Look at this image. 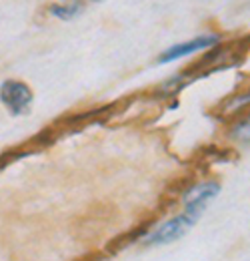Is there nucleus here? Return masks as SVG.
<instances>
[{"instance_id":"39448f33","label":"nucleus","mask_w":250,"mask_h":261,"mask_svg":"<svg viewBox=\"0 0 250 261\" xmlns=\"http://www.w3.org/2000/svg\"><path fill=\"white\" fill-rule=\"evenodd\" d=\"M84 10V4L80 0H70L66 4H50L48 6V14L60 20H74L76 16H80Z\"/></svg>"},{"instance_id":"423d86ee","label":"nucleus","mask_w":250,"mask_h":261,"mask_svg":"<svg viewBox=\"0 0 250 261\" xmlns=\"http://www.w3.org/2000/svg\"><path fill=\"white\" fill-rule=\"evenodd\" d=\"M246 107H250V91H244L240 95H234V97L224 105V113L232 115V113H238V111H242Z\"/></svg>"},{"instance_id":"7ed1b4c3","label":"nucleus","mask_w":250,"mask_h":261,"mask_svg":"<svg viewBox=\"0 0 250 261\" xmlns=\"http://www.w3.org/2000/svg\"><path fill=\"white\" fill-rule=\"evenodd\" d=\"M220 42L218 34H204V36H196L192 40H186V42H178L170 48H166L160 57H158V63L160 65H166V63H172L176 59H182V57H188V55H194V53H200V50H206L210 46H216Z\"/></svg>"},{"instance_id":"f03ea898","label":"nucleus","mask_w":250,"mask_h":261,"mask_svg":"<svg viewBox=\"0 0 250 261\" xmlns=\"http://www.w3.org/2000/svg\"><path fill=\"white\" fill-rule=\"evenodd\" d=\"M198 219H200L198 213H192V211H186V209H184V213H180V215L168 219L166 223H162L158 229H154V231L144 239V243H146V245H162V243L178 241L180 237L186 235L188 231H190V227H192Z\"/></svg>"},{"instance_id":"6e6552de","label":"nucleus","mask_w":250,"mask_h":261,"mask_svg":"<svg viewBox=\"0 0 250 261\" xmlns=\"http://www.w3.org/2000/svg\"><path fill=\"white\" fill-rule=\"evenodd\" d=\"M88 2H104V0H88Z\"/></svg>"},{"instance_id":"20e7f679","label":"nucleus","mask_w":250,"mask_h":261,"mask_svg":"<svg viewBox=\"0 0 250 261\" xmlns=\"http://www.w3.org/2000/svg\"><path fill=\"white\" fill-rule=\"evenodd\" d=\"M218 193H220V183H216V181L198 183V185H194L192 189H188L186 193H184V207H186V211L202 215L204 209L208 207V203L218 195Z\"/></svg>"},{"instance_id":"0eeeda50","label":"nucleus","mask_w":250,"mask_h":261,"mask_svg":"<svg viewBox=\"0 0 250 261\" xmlns=\"http://www.w3.org/2000/svg\"><path fill=\"white\" fill-rule=\"evenodd\" d=\"M232 135H234V139L248 143L250 141V119L242 121V123H238V125L232 129Z\"/></svg>"},{"instance_id":"f257e3e1","label":"nucleus","mask_w":250,"mask_h":261,"mask_svg":"<svg viewBox=\"0 0 250 261\" xmlns=\"http://www.w3.org/2000/svg\"><path fill=\"white\" fill-rule=\"evenodd\" d=\"M34 100L30 85L18 79H6L0 83V102L6 107V111L12 117H22L30 111V105Z\"/></svg>"}]
</instances>
